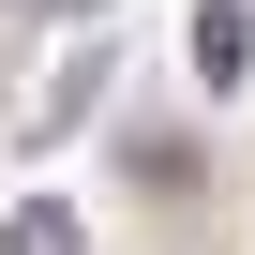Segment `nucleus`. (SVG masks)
<instances>
[{
    "label": "nucleus",
    "instance_id": "3",
    "mask_svg": "<svg viewBox=\"0 0 255 255\" xmlns=\"http://www.w3.org/2000/svg\"><path fill=\"white\" fill-rule=\"evenodd\" d=\"M15 15H60V30H90V15H105V0H15Z\"/></svg>",
    "mask_w": 255,
    "mask_h": 255
},
{
    "label": "nucleus",
    "instance_id": "4",
    "mask_svg": "<svg viewBox=\"0 0 255 255\" xmlns=\"http://www.w3.org/2000/svg\"><path fill=\"white\" fill-rule=\"evenodd\" d=\"M0 15H15V0H0Z\"/></svg>",
    "mask_w": 255,
    "mask_h": 255
},
{
    "label": "nucleus",
    "instance_id": "1",
    "mask_svg": "<svg viewBox=\"0 0 255 255\" xmlns=\"http://www.w3.org/2000/svg\"><path fill=\"white\" fill-rule=\"evenodd\" d=\"M195 75H210V90L255 75V0H210V15H195Z\"/></svg>",
    "mask_w": 255,
    "mask_h": 255
},
{
    "label": "nucleus",
    "instance_id": "2",
    "mask_svg": "<svg viewBox=\"0 0 255 255\" xmlns=\"http://www.w3.org/2000/svg\"><path fill=\"white\" fill-rule=\"evenodd\" d=\"M0 255H75V210H60V195H30L15 225H0Z\"/></svg>",
    "mask_w": 255,
    "mask_h": 255
}]
</instances>
